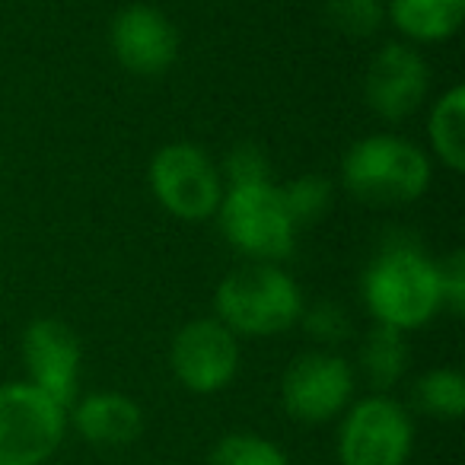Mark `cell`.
I'll return each instance as SVG.
<instances>
[{"label": "cell", "mask_w": 465, "mask_h": 465, "mask_svg": "<svg viewBox=\"0 0 465 465\" xmlns=\"http://www.w3.org/2000/svg\"><path fill=\"white\" fill-rule=\"evenodd\" d=\"M361 297L373 325L414 331L443 312L437 259L408 236L386 240L361 274Z\"/></svg>", "instance_id": "1"}, {"label": "cell", "mask_w": 465, "mask_h": 465, "mask_svg": "<svg viewBox=\"0 0 465 465\" xmlns=\"http://www.w3.org/2000/svg\"><path fill=\"white\" fill-rule=\"evenodd\" d=\"M433 163L401 134H367L341 156V188L367 207H405L427 194Z\"/></svg>", "instance_id": "2"}, {"label": "cell", "mask_w": 465, "mask_h": 465, "mask_svg": "<svg viewBox=\"0 0 465 465\" xmlns=\"http://www.w3.org/2000/svg\"><path fill=\"white\" fill-rule=\"evenodd\" d=\"M306 310L300 284L272 262H242L213 291V319L236 338H274L291 331Z\"/></svg>", "instance_id": "3"}, {"label": "cell", "mask_w": 465, "mask_h": 465, "mask_svg": "<svg viewBox=\"0 0 465 465\" xmlns=\"http://www.w3.org/2000/svg\"><path fill=\"white\" fill-rule=\"evenodd\" d=\"M213 217H217L220 232L230 242V249H236L246 262L281 265L297 249L300 226L293 223L281 185L274 182L223 188V198H220Z\"/></svg>", "instance_id": "4"}, {"label": "cell", "mask_w": 465, "mask_h": 465, "mask_svg": "<svg viewBox=\"0 0 465 465\" xmlns=\"http://www.w3.org/2000/svg\"><path fill=\"white\" fill-rule=\"evenodd\" d=\"M341 465H408L414 452V420L386 392L351 401L335 433Z\"/></svg>", "instance_id": "5"}, {"label": "cell", "mask_w": 465, "mask_h": 465, "mask_svg": "<svg viewBox=\"0 0 465 465\" xmlns=\"http://www.w3.org/2000/svg\"><path fill=\"white\" fill-rule=\"evenodd\" d=\"M147 182L156 204L185 223L211 220L223 198L220 166L204 147L188 141H173L156 150L147 166Z\"/></svg>", "instance_id": "6"}, {"label": "cell", "mask_w": 465, "mask_h": 465, "mask_svg": "<svg viewBox=\"0 0 465 465\" xmlns=\"http://www.w3.org/2000/svg\"><path fill=\"white\" fill-rule=\"evenodd\" d=\"M64 437V405L26 380L0 386V465H45Z\"/></svg>", "instance_id": "7"}, {"label": "cell", "mask_w": 465, "mask_h": 465, "mask_svg": "<svg viewBox=\"0 0 465 465\" xmlns=\"http://www.w3.org/2000/svg\"><path fill=\"white\" fill-rule=\"evenodd\" d=\"M357 373L335 351H306L281 376V405L297 424H329L354 401Z\"/></svg>", "instance_id": "8"}, {"label": "cell", "mask_w": 465, "mask_h": 465, "mask_svg": "<svg viewBox=\"0 0 465 465\" xmlns=\"http://www.w3.org/2000/svg\"><path fill=\"white\" fill-rule=\"evenodd\" d=\"M240 338L213 316L185 322L169 344L173 376L194 395L223 392L240 373Z\"/></svg>", "instance_id": "9"}, {"label": "cell", "mask_w": 465, "mask_h": 465, "mask_svg": "<svg viewBox=\"0 0 465 465\" xmlns=\"http://www.w3.org/2000/svg\"><path fill=\"white\" fill-rule=\"evenodd\" d=\"M430 96V64L408 42L376 48L363 71V103L382 122H405Z\"/></svg>", "instance_id": "10"}, {"label": "cell", "mask_w": 465, "mask_h": 465, "mask_svg": "<svg viewBox=\"0 0 465 465\" xmlns=\"http://www.w3.org/2000/svg\"><path fill=\"white\" fill-rule=\"evenodd\" d=\"M20 354L26 382L52 395L58 405L71 408V401L80 395V363H84L77 331L52 316L33 319L23 331Z\"/></svg>", "instance_id": "11"}, {"label": "cell", "mask_w": 465, "mask_h": 465, "mask_svg": "<svg viewBox=\"0 0 465 465\" xmlns=\"http://www.w3.org/2000/svg\"><path fill=\"white\" fill-rule=\"evenodd\" d=\"M109 45L124 71L141 80H153L163 77L179 58V29L163 10L150 4H131L112 20Z\"/></svg>", "instance_id": "12"}, {"label": "cell", "mask_w": 465, "mask_h": 465, "mask_svg": "<svg viewBox=\"0 0 465 465\" xmlns=\"http://www.w3.org/2000/svg\"><path fill=\"white\" fill-rule=\"evenodd\" d=\"M67 427L80 433L99 450H122L131 446L143 430V411L131 395L99 389L77 395L67 408Z\"/></svg>", "instance_id": "13"}, {"label": "cell", "mask_w": 465, "mask_h": 465, "mask_svg": "<svg viewBox=\"0 0 465 465\" xmlns=\"http://www.w3.org/2000/svg\"><path fill=\"white\" fill-rule=\"evenodd\" d=\"M386 20L408 45H440L462 29L465 0H386Z\"/></svg>", "instance_id": "14"}, {"label": "cell", "mask_w": 465, "mask_h": 465, "mask_svg": "<svg viewBox=\"0 0 465 465\" xmlns=\"http://www.w3.org/2000/svg\"><path fill=\"white\" fill-rule=\"evenodd\" d=\"M427 143L440 166L459 175L465 169V86L452 84L437 96L427 115Z\"/></svg>", "instance_id": "15"}, {"label": "cell", "mask_w": 465, "mask_h": 465, "mask_svg": "<svg viewBox=\"0 0 465 465\" xmlns=\"http://www.w3.org/2000/svg\"><path fill=\"white\" fill-rule=\"evenodd\" d=\"M361 370L376 392L392 389L408 373V335L373 325L361 344Z\"/></svg>", "instance_id": "16"}, {"label": "cell", "mask_w": 465, "mask_h": 465, "mask_svg": "<svg viewBox=\"0 0 465 465\" xmlns=\"http://www.w3.org/2000/svg\"><path fill=\"white\" fill-rule=\"evenodd\" d=\"M414 401L424 414L459 420L465 414V376L456 367H433L414 382Z\"/></svg>", "instance_id": "17"}, {"label": "cell", "mask_w": 465, "mask_h": 465, "mask_svg": "<svg viewBox=\"0 0 465 465\" xmlns=\"http://www.w3.org/2000/svg\"><path fill=\"white\" fill-rule=\"evenodd\" d=\"M207 465H291V459L274 440L252 430H236L213 443Z\"/></svg>", "instance_id": "18"}, {"label": "cell", "mask_w": 465, "mask_h": 465, "mask_svg": "<svg viewBox=\"0 0 465 465\" xmlns=\"http://www.w3.org/2000/svg\"><path fill=\"white\" fill-rule=\"evenodd\" d=\"M325 23L348 39H370L386 23V0H325Z\"/></svg>", "instance_id": "19"}, {"label": "cell", "mask_w": 465, "mask_h": 465, "mask_svg": "<svg viewBox=\"0 0 465 465\" xmlns=\"http://www.w3.org/2000/svg\"><path fill=\"white\" fill-rule=\"evenodd\" d=\"M281 194H284L287 211L300 230L319 223L331 207V182L325 175H300V179L281 185Z\"/></svg>", "instance_id": "20"}, {"label": "cell", "mask_w": 465, "mask_h": 465, "mask_svg": "<svg viewBox=\"0 0 465 465\" xmlns=\"http://www.w3.org/2000/svg\"><path fill=\"white\" fill-rule=\"evenodd\" d=\"M220 166L223 175V188L232 185H259V182H272V163H268L265 150L259 143H236V147L226 153Z\"/></svg>", "instance_id": "21"}, {"label": "cell", "mask_w": 465, "mask_h": 465, "mask_svg": "<svg viewBox=\"0 0 465 465\" xmlns=\"http://www.w3.org/2000/svg\"><path fill=\"white\" fill-rule=\"evenodd\" d=\"M440 272V300H443V310L452 316H462L465 310V252L462 249H452L446 259L437 262Z\"/></svg>", "instance_id": "22"}, {"label": "cell", "mask_w": 465, "mask_h": 465, "mask_svg": "<svg viewBox=\"0 0 465 465\" xmlns=\"http://www.w3.org/2000/svg\"><path fill=\"white\" fill-rule=\"evenodd\" d=\"M300 322L306 325L310 335H316L319 341H325V344L341 341V338H348V331H351L348 312L338 310V306H331V303H316L312 310H303Z\"/></svg>", "instance_id": "23"}]
</instances>
